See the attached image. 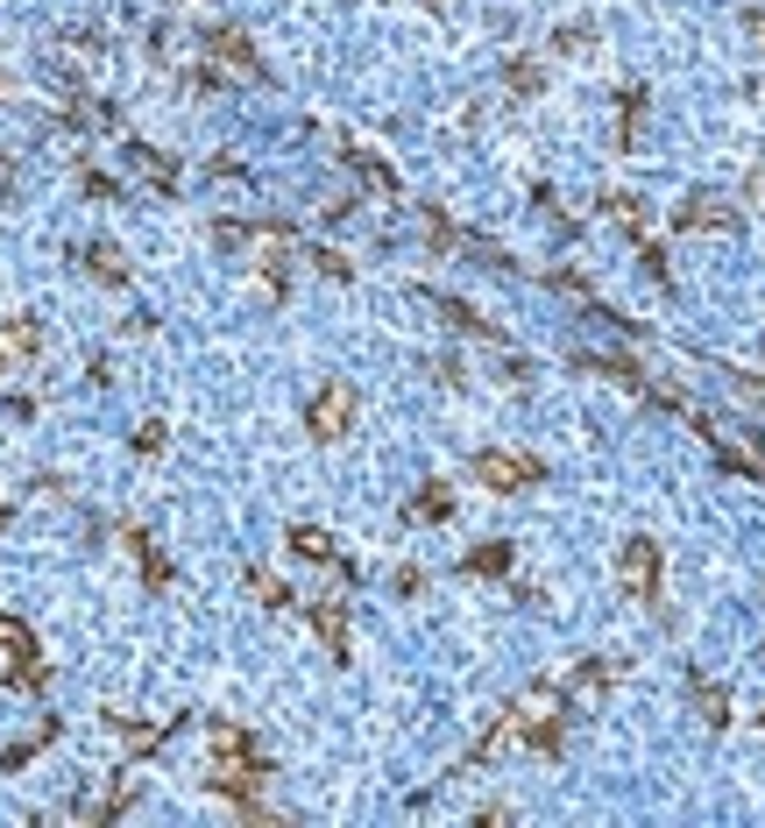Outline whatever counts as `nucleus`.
I'll list each match as a JSON object with an SVG mask.
<instances>
[{"instance_id": "2", "label": "nucleus", "mask_w": 765, "mask_h": 828, "mask_svg": "<svg viewBox=\"0 0 765 828\" xmlns=\"http://www.w3.org/2000/svg\"><path fill=\"white\" fill-rule=\"evenodd\" d=\"M0 687H43V652H36V630L0 616Z\"/></svg>"}, {"instance_id": "16", "label": "nucleus", "mask_w": 765, "mask_h": 828, "mask_svg": "<svg viewBox=\"0 0 765 828\" xmlns=\"http://www.w3.org/2000/svg\"><path fill=\"white\" fill-rule=\"evenodd\" d=\"M638 128H645V93L631 85V93H624V114H617V149H638Z\"/></svg>"}, {"instance_id": "9", "label": "nucleus", "mask_w": 765, "mask_h": 828, "mask_svg": "<svg viewBox=\"0 0 765 828\" xmlns=\"http://www.w3.org/2000/svg\"><path fill=\"white\" fill-rule=\"evenodd\" d=\"M312 630H320V638H326V652H334V658H348V602H334V595H320V602H312Z\"/></svg>"}, {"instance_id": "12", "label": "nucleus", "mask_w": 765, "mask_h": 828, "mask_svg": "<svg viewBox=\"0 0 765 828\" xmlns=\"http://www.w3.org/2000/svg\"><path fill=\"white\" fill-rule=\"evenodd\" d=\"M79 263L93 269L100 283H114V291L128 283V263H121V248H114V241H93V248H79Z\"/></svg>"}, {"instance_id": "6", "label": "nucleus", "mask_w": 765, "mask_h": 828, "mask_svg": "<svg viewBox=\"0 0 765 828\" xmlns=\"http://www.w3.org/2000/svg\"><path fill=\"white\" fill-rule=\"evenodd\" d=\"M43 348V326L36 319H0V375H22Z\"/></svg>"}, {"instance_id": "23", "label": "nucleus", "mask_w": 765, "mask_h": 828, "mask_svg": "<svg viewBox=\"0 0 765 828\" xmlns=\"http://www.w3.org/2000/svg\"><path fill=\"white\" fill-rule=\"evenodd\" d=\"M50 736H57V722H43L36 736H22V744H8V758H0V765H8V772H14V765H28V758H36L43 744H50Z\"/></svg>"}, {"instance_id": "19", "label": "nucleus", "mask_w": 765, "mask_h": 828, "mask_svg": "<svg viewBox=\"0 0 765 828\" xmlns=\"http://www.w3.org/2000/svg\"><path fill=\"white\" fill-rule=\"evenodd\" d=\"M128 552H135V560H142V574L157 581V588H163V581H171V567H163V552L149 546V532H128Z\"/></svg>"}, {"instance_id": "8", "label": "nucleus", "mask_w": 765, "mask_h": 828, "mask_svg": "<svg viewBox=\"0 0 765 828\" xmlns=\"http://www.w3.org/2000/svg\"><path fill=\"white\" fill-rule=\"evenodd\" d=\"M206 50H213L220 65L234 71V79H263V65H255V50H248L242 28H206Z\"/></svg>"}, {"instance_id": "15", "label": "nucleus", "mask_w": 765, "mask_h": 828, "mask_svg": "<svg viewBox=\"0 0 765 828\" xmlns=\"http://www.w3.org/2000/svg\"><path fill=\"white\" fill-rule=\"evenodd\" d=\"M128 163H135V171H142L157 191H171V185H177V163H171V156H157V149H142V142L128 149Z\"/></svg>"}, {"instance_id": "24", "label": "nucleus", "mask_w": 765, "mask_h": 828, "mask_svg": "<svg viewBox=\"0 0 765 828\" xmlns=\"http://www.w3.org/2000/svg\"><path fill=\"white\" fill-rule=\"evenodd\" d=\"M468 574H510V546H475L468 552Z\"/></svg>"}, {"instance_id": "25", "label": "nucleus", "mask_w": 765, "mask_h": 828, "mask_svg": "<svg viewBox=\"0 0 765 828\" xmlns=\"http://www.w3.org/2000/svg\"><path fill=\"white\" fill-rule=\"evenodd\" d=\"M312 263H320V269H326V277H334V283H348V277H355V263H348V255H340V248H320V255H312Z\"/></svg>"}, {"instance_id": "18", "label": "nucleus", "mask_w": 765, "mask_h": 828, "mask_svg": "<svg viewBox=\"0 0 765 828\" xmlns=\"http://www.w3.org/2000/svg\"><path fill=\"white\" fill-rule=\"evenodd\" d=\"M348 163H355V171H362L369 185L383 191V199H397V171H390V163H376V156H362V149H348Z\"/></svg>"}, {"instance_id": "7", "label": "nucleus", "mask_w": 765, "mask_h": 828, "mask_svg": "<svg viewBox=\"0 0 765 828\" xmlns=\"http://www.w3.org/2000/svg\"><path fill=\"white\" fill-rule=\"evenodd\" d=\"M283 546H291L298 560H312V567H340V574H348V560H340V546H334V532H320V524H291V532H283Z\"/></svg>"}, {"instance_id": "1", "label": "nucleus", "mask_w": 765, "mask_h": 828, "mask_svg": "<svg viewBox=\"0 0 765 828\" xmlns=\"http://www.w3.org/2000/svg\"><path fill=\"white\" fill-rule=\"evenodd\" d=\"M206 779H213V786L228 793L242 815H263V807H255V786L269 779V758H263V744H255L242 722H213V758H206Z\"/></svg>"}, {"instance_id": "4", "label": "nucleus", "mask_w": 765, "mask_h": 828, "mask_svg": "<svg viewBox=\"0 0 765 828\" xmlns=\"http://www.w3.org/2000/svg\"><path fill=\"white\" fill-rule=\"evenodd\" d=\"M305 432H312V440H326V446L348 440V432H355V389L348 383H326L320 397L305 404Z\"/></svg>"}, {"instance_id": "20", "label": "nucleus", "mask_w": 765, "mask_h": 828, "mask_svg": "<svg viewBox=\"0 0 765 828\" xmlns=\"http://www.w3.org/2000/svg\"><path fill=\"white\" fill-rule=\"evenodd\" d=\"M695 709H702V722H716V730L730 722V701H723V687H709V680H695Z\"/></svg>"}, {"instance_id": "28", "label": "nucleus", "mask_w": 765, "mask_h": 828, "mask_svg": "<svg viewBox=\"0 0 765 828\" xmlns=\"http://www.w3.org/2000/svg\"><path fill=\"white\" fill-rule=\"evenodd\" d=\"M0 532H8V503H0Z\"/></svg>"}, {"instance_id": "3", "label": "nucleus", "mask_w": 765, "mask_h": 828, "mask_svg": "<svg viewBox=\"0 0 765 828\" xmlns=\"http://www.w3.org/2000/svg\"><path fill=\"white\" fill-rule=\"evenodd\" d=\"M475 481H489L497 495H524V489H538V460L510 454V446H483L475 454Z\"/></svg>"}, {"instance_id": "11", "label": "nucleus", "mask_w": 765, "mask_h": 828, "mask_svg": "<svg viewBox=\"0 0 765 828\" xmlns=\"http://www.w3.org/2000/svg\"><path fill=\"white\" fill-rule=\"evenodd\" d=\"M673 220H681L687 234H709V228H730V220H738V213H730L723 199H709V191H695V199H687V206H681V213H673Z\"/></svg>"}, {"instance_id": "21", "label": "nucleus", "mask_w": 765, "mask_h": 828, "mask_svg": "<svg viewBox=\"0 0 765 828\" xmlns=\"http://www.w3.org/2000/svg\"><path fill=\"white\" fill-rule=\"evenodd\" d=\"M248 595L263 602V609H291V588H283L277 574H248Z\"/></svg>"}, {"instance_id": "5", "label": "nucleus", "mask_w": 765, "mask_h": 828, "mask_svg": "<svg viewBox=\"0 0 765 828\" xmlns=\"http://www.w3.org/2000/svg\"><path fill=\"white\" fill-rule=\"evenodd\" d=\"M617 581H624V595L659 602V546H652V538H624V552H617Z\"/></svg>"}, {"instance_id": "10", "label": "nucleus", "mask_w": 765, "mask_h": 828, "mask_svg": "<svg viewBox=\"0 0 765 828\" xmlns=\"http://www.w3.org/2000/svg\"><path fill=\"white\" fill-rule=\"evenodd\" d=\"M610 680H617V666H610V658H589V666H575V680H567V701L589 709V701L610 695Z\"/></svg>"}, {"instance_id": "14", "label": "nucleus", "mask_w": 765, "mask_h": 828, "mask_svg": "<svg viewBox=\"0 0 765 828\" xmlns=\"http://www.w3.org/2000/svg\"><path fill=\"white\" fill-rule=\"evenodd\" d=\"M454 517V495H447V481H426V489L412 495V524H447Z\"/></svg>"}, {"instance_id": "26", "label": "nucleus", "mask_w": 765, "mask_h": 828, "mask_svg": "<svg viewBox=\"0 0 765 828\" xmlns=\"http://www.w3.org/2000/svg\"><path fill=\"white\" fill-rule=\"evenodd\" d=\"M135 454H163V425H157V418H149V425L135 432Z\"/></svg>"}, {"instance_id": "27", "label": "nucleus", "mask_w": 765, "mask_h": 828, "mask_svg": "<svg viewBox=\"0 0 765 828\" xmlns=\"http://www.w3.org/2000/svg\"><path fill=\"white\" fill-rule=\"evenodd\" d=\"M752 28H758V43H765V14H752Z\"/></svg>"}, {"instance_id": "13", "label": "nucleus", "mask_w": 765, "mask_h": 828, "mask_svg": "<svg viewBox=\"0 0 765 828\" xmlns=\"http://www.w3.org/2000/svg\"><path fill=\"white\" fill-rule=\"evenodd\" d=\"M432 305H440L447 319L461 326V334H475V340H489V348H503V334H497V326H489V319H483L475 305H461V298H432Z\"/></svg>"}, {"instance_id": "17", "label": "nucleus", "mask_w": 765, "mask_h": 828, "mask_svg": "<svg viewBox=\"0 0 765 828\" xmlns=\"http://www.w3.org/2000/svg\"><path fill=\"white\" fill-rule=\"evenodd\" d=\"M503 79H510V93H524V100H532L538 85H546V71H538V57H510V65H503Z\"/></svg>"}, {"instance_id": "22", "label": "nucleus", "mask_w": 765, "mask_h": 828, "mask_svg": "<svg viewBox=\"0 0 765 828\" xmlns=\"http://www.w3.org/2000/svg\"><path fill=\"white\" fill-rule=\"evenodd\" d=\"M114 730H121V744L135 750V758H142V750H157V744H163V730H142V722H128V715H114Z\"/></svg>"}]
</instances>
